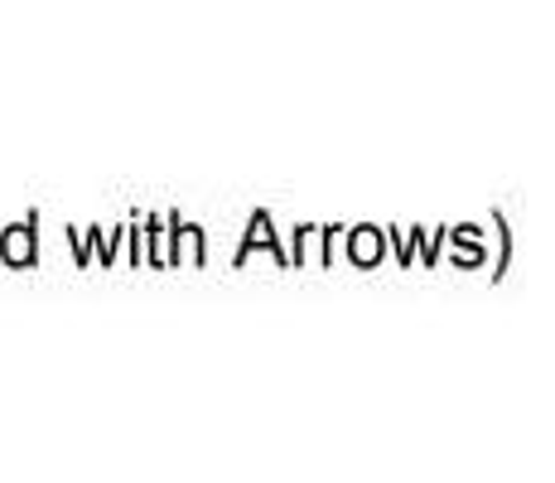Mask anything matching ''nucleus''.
Returning <instances> with one entry per match:
<instances>
[]
</instances>
